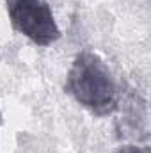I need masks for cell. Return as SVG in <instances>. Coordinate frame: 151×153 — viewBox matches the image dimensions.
<instances>
[{
  "label": "cell",
  "instance_id": "1",
  "mask_svg": "<svg viewBox=\"0 0 151 153\" xmlns=\"http://www.w3.org/2000/svg\"><path fill=\"white\" fill-rule=\"evenodd\" d=\"M66 91L87 111L109 116L119 107L117 84L109 66L94 52L84 50L75 57L68 76Z\"/></svg>",
  "mask_w": 151,
  "mask_h": 153
},
{
  "label": "cell",
  "instance_id": "2",
  "mask_svg": "<svg viewBox=\"0 0 151 153\" xmlns=\"http://www.w3.org/2000/svg\"><path fill=\"white\" fill-rule=\"evenodd\" d=\"M5 5L13 27L36 45L48 46L61 38L46 0H5Z\"/></svg>",
  "mask_w": 151,
  "mask_h": 153
},
{
  "label": "cell",
  "instance_id": "3",
  "mask_svg": "<svg viewBox=\"0 0 151 153\" xmlns=\"http://www.w3.org/2000/svg\"><path fill=\"white\" fill-rule=\"evenodd\" d=\"M119 125L123 126L121 132H124V135H137V137L146 139L148 137V111H146V102L141 100L137 94H130L128 100H124Z\"/></svg>",
  "mask_w": 151,
  "mask_h": 153
},
{
  "label": "cell",
  "instance_id": "4",
  "mask_svg": "<svg viewBox=\"0 0 151 153\" xmlns=\"http://www.w3.org/2000/svg\"><path fill=\"white\" fill-rule=\"evenodd\" d=\"M114 153H150L148 148H144V146H135V144H128V146H123V148H119L117 152Z\"/></svg>",
  "mask_w": 151,
  "mask_h": 153
},
{
  "label": "cell",
  "instance_id": "5",
  "mask_svg": "<svg viewBox=\"0 0 151 153\" xmlns=\"http://www.w3.org/2000/svg\"><path fill=\"white\" fill-rule=\"evenodd\" d=\"M0 123H2V116H0Z\"/></svg>",
  "mask_w": 151,
  "mask_h": 153
}]
</instances>
